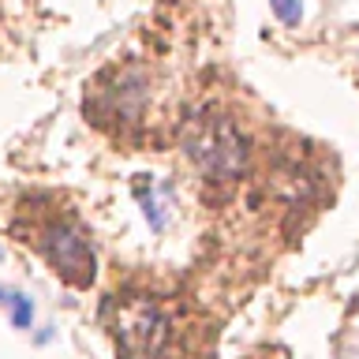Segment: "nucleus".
Returning <instances> with one entry per match:
<instances>
[{
  "label": "nucleus",
  "instance_id": "1",
  "mask_svg": "<svg viewBox=\"0 0 359 359\" xmlns=\"http://www.w3.org/2000/svg\"><path fill=\"white\" fill-rule=\"evenodd\" d=\"M184 150L210 180H236L247 165V142L229 116H195L184 128Z\"/></svg>",
  "mask_w": 359,
  "mask_h": 359
},
{
  "label": "nucleus",
  "instance_id": "2",
  "mask_svg": "<svg viewBox=\"0 0 359 359\" xmlns=\"http://www.w3.org/2000/svg\"><path fill=\"white\" fill-rule=\"evenodd\" d=\"M116 348L123 359H157L168 341V318L150 299H128L116 307Z\"/></svg>",
  "mask_w": 359,
  "mask_h": 359
},
{
  "label": "nucleus",
  "instance_id": "3",
  "mask_svg": "<svg viewBox=\"0 0 359 359\" xmlns=\"http://www.w3.org/2000/svg\"><path fill=\"white\" fill-rule=\"evenodd\" d=\"M38 247L41 255L49 258V266L60 273L67 285L75 288H86L94 280V247H90L86 232L72 221H49L45 229L38 232Z\"/></svg>",
  "mask_w": 359,
  "mask_h": 359
},
{
  "label": "nucleus",
  "instance_id": "4",
  "mask_svg": "<svg viewBox=\"0 0 359 359\" xmlns=\"http://www.w3.org/2000/svg\"><path fill=\"white\" fill-rule=\"evenodd\" d=\"M142 101H146L142 75L139 72H120L112 79V86L97 94V109L105 112L109 120H135L142 112Z\"/></svg>",
  "mask_w": 359,
  "mask_h": 359
},
{
  "label": "nucleus",
  "instance_id": "5",
  "mask_svg": "<svg viewBox=\"0 0 359 359\" xmlns=\"http://www.w3.org/2000/svg\"><path fill=\"white\" fill-rule=\"evenodd\" d=\"M139 198H142V206H146V221L154 224V229H165V206H161V198L154 195V184L150 191H146V184L139 187Z\"/></svg>",
  "mask_w": 359,
  "mask_h": 359
},
{
  "label": "nucleus",
  "instance_id": "6",
  "mask_svg": "<svg viewBox=\"0 0 359 359\" xmlns=\"http://www.w3.org/2000/svg\"><path fill=\"white\" fill-rule=\"evenodd\" d=\"M269 8H273V11H277V19H280V22H288V27H296L299 15H303L299 0H269Z\"/></svg>",
  "mask_w": 359,
  "mask_h": 359
},
{
  "label": "nucleus",
  "instance_id": "7",
  "mask_svg": "<svg viewBox=\"0 0 359 359\" xmlns=\"http://www.w3.org/2000/svg\"><path fill=\"white\" fill-rule=\"evenodd\" d=\"M30 318H34V303L27 296H15V303H11V322L22 330V325H30Z\"/></svg>",
  "mask_w": 359,
  "mask_h": 359
},
{
  "label": "nucleus",
  "instance_id": "8",
  "mask_svg": "<svg viewBox=\"0 0 359 359\" xmlns=\"http://www.w3.org/2000/svg\"><path fill=\"white\" fill-rule=\"evenodd\" d=\"M0 258H4V251H0Z\"/></svg>",
  "mask_w": 359,
  "mask_h": 359
}]
</instances>
